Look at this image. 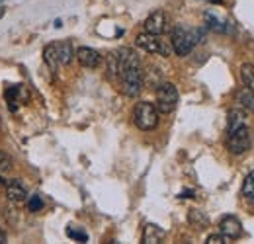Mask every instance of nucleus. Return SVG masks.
Masks as SVG:
<instances>
[{
  "instance_id": "nucleus-26",
  "label": "nucleus",
  "mask_w": 254,
  "mask_h": 244,
  "mask_svg": "<svg viewBox=\"0 0 254 244\" xmlns=\"http://www.w3.org/2000/svg\"><path fill=\"white\" fill-rule=\"evenodd\" d=\"M2 16H4V8L0 6V18H2Z\"/></svg>"
},
{
  "instance_id": "nucleus-25",
  "label": "nucleus",
  "mask_w": 254,
  "mask_h": 244,
  "mask_svg": "<svg viewBox=\"0 0 254 244\" xmlns=\"http://www.w3.org/2000/svg\"><path fill=\"white\" fill-rule=\"evenodd\" d=\"M191 193H193V191H190V189H188V191H184V193H182V195H180V197H193V195H191Z\"/></svg>"
},
{
  "instance_id": "nucleus-14",
  "label": "nucleus",
  "mask_w": 254,
  "mask_h": 244,
  "mask_svg": "<svg viewBox=\"0 0 254 244\" xmlns=\"http://www.w3.org/2000/svg\"><path fill=\"white\" fill-rule=\"evenodd\" d=\"M6 100L10 102V108L16 110V104H22V96H26V90L22 86H8L6 92H4ZM28 98V96H26Z\"/></svg>"
},
{
  "instance_id": "nucleus-28",
  "label": "nucleus",
  "mask_w": 254,
  "mask_h": 244,
  "mask_svg": "<svg viewBox=\"0 0 254 244\" xmlns=\"http://www.w3.org/2000/svg\"><path fill=\"white\" fill-rule=\"evenodd\" d=\"M211 2H217V0H211Z\"/></svg>"
},
{
  "instance_id": "nucleus-21",
  "label": "nucleus",
  "mask_w": 254,
  "mask_h": 244,
  "mask_svg": "<svg viewBox=\"0 0 254 244\" xmlns=\"http://www.w3.org/2000/svg\"><path fill=\"white\" fill-rule=\"evenodd\" d=\"M12 170V158L0 151V174H8Z\"/></svg>"
},
{
  "instance_id": "nucleus-23",
  "label": "nucleus",
  "mask_w": 254,
  "mask_h": 244,
  "mask_svg": "<svg viewBox=\"0 0 254 244\" xmlns=\"http://www.w3.org/2000/svg\"><path fill=\"white\" fill-rule=\"evenodd\" d=\"M225 243H231V241L223 235L221 231H219L217 235H209V237H207V244H225Z\"/></svg>"
},
{
  "instance_id": "nucleus-27",
  "label": "nucleus",
  "mask_w": 254,
  "mask_h": 244,
  "mask_svg": "<svg viewBox=\"0 0 254 244\" xmlns=\"http://www.w3.org/2000/svg\"><path fill=\"white\" fill-rule=\"evenodd\" d=\"M0 185H4V180H2V178H0Z\"/></svg>"
},
{
  "instance_id": "nucleus-10",
  "label": "nucleus",
  "mask_w": 254,
  "mask_h": 244,
  "mask_svg": "<svg viewBox=\"0 0 254 244\" xmlns=\"http://www.w3.org/2000/svg\"><path fill=\"white\" fill-rule=\"evenodd\" d=\"M145 31L147 33H155V35H162L166 30V16L162 10H155L147 20H145Z\"/></svg>"
},
{
  "instance_id": "nucleus-11",
  "label": "nucleus",
  "mask_w": 254,
  "mask_h": 244,
  "mask_svg": "<svg viewBox=\"0 0 254 244\" xmlns=\"http://www.w3.org/2000/svg\"><path fill=\"white\" fill-rule=\"evenodd\" d=\"M76 59H78V62L82 66H86V68H96L102 62V55L96 49H92V47H80L76 51Z\"/></svg>"
},
{
  "instance_id": "nucleus-7",
  "label": "nucleus",
  "mask_w": 254,
  "mask_h": 244,
  "mask_svg": "<svg viewBox=\"0 0 254 244\" xmlns=\"http://www.w3.org/2000/svg\"><path fill=\"white\" fill-rule=\"evenodd\" d=\"M249 147H251V133L247 125L227 131V149L233 154H243Z\"/></svg>"
},
{
  "instance_id": "nucleus-12",
  "label": "nucleus",
  "mask_w": 254,
  "mask_h": 244,
  "mask_svg": "<svg viewBox=\"0 0 254 244\" xmlns=\"http://www.w3.org/2000/svg\"><path fill=\"white\" fill-rule=\"evenodd\" d=\"M164 239V231L160 229L159 225H153V223H147L145 229H143V243L145 244H159Z\"/></svg>"
},
{
  "instance_id": "nucleus-19",
  "label": "nucleus",
  "mask_w": 254,
  "mask_h": 244,
  "mask_svg": "<svg viewBox=\"0 0 254 244\" xmlns=\"http://www.w3.org/2000/svg\"><path fill=\"white\" fill-rule=\"evenodd\" d=\"M205 22H207V28H209V30L219 31V33L227 31V26H223L221 20H219V18H215L213 14H205Z\"/></svg>"
},
{
  "instance_id": "nucleus-2",
  "label": "nucleus",
  "mask_w": 254,
  "mask_h": 244,
  "mask_svg": "<svg viewBox=\"0 0 254 244\" xmlns=\"http://www.w3.org/2000/svg\"><path fill=\"white\" fill-rule=\"evenodd\" d=\"M120 84H122V92L129 96V98H137L143 86H145V76L141 70V64H131L120 72Z\"/></svg>"
},
{
  "instance_id": "nucleus-18",
  "label": "nucleus",
  "mask_w": 254,
  "mask_h": 244,
  "mask_svg": "<svg viewBox=\"0 0 254 244\" xmlns=\"http://www.w3.org/2000/svg\"><path fill=\"white\" fill-rule=\"evenodd\" d=\"M241 80H243L245 86H249V88L254 90V64L245 62V64L241 66Z\"/></svg>"
},
{
  "instance_id": "nucleus-16",
  "label": "nucleus",
  "mask_w": 254,
  "mask_h": 244,
  "mask_svg": "<svg viewBox=\"0 0 254 244\" xmlns=\"http://www.w3.org/2000/svg\"><path fill=\"white\" fill-rule=\"evenodd\" d=\"M241 125H247V114L243 110H231L229 112V125H227V131H233Z\"/></svg>"
},
{
  "instance_id": "nucleus-13",
  "label": "nucleus",
  "mask_w": 254,
  "mask_h": 244,
  "mask_svg": "<svg viewBox=\"0 0 254 244\" xmlns=\"http://www.w3.org/2000/svg\"><path fill=\"white\" fill-rule=\"evenodd\" d=\"M235 98H237V102H239L247 112L254 114V90L253 88H249V86L239 88V90L235 92Z\"/></svg>"
},
{
  "instance_id": "nucleus-9",
  "label": "nucleus",
  "mask_w": 254,
  "mask_h": 244,
  "mask_svg": "<svg viewBox=\"0 0 254 244\" xmlns=\"http://www.w3.org/2000/svg\"><path fill=\"white\" fill-rule=\"evenodd\" d=\"M4 191H6V197H8L10 201H14V203H22V201L28 199V191H26V187L22 185L20 180H16V178L4 182Z\"/></svg>"
},
{
  "instance_id": "nucleus-29",
  "label": "nucleus",
  "mask_w": 254,
  "mask_h": 244,
  "mask_svg": "<svg viewBox=\"0 0 254 244\" xmlns=\"http://www.w3.org/2000/svg\"><path fill=\"white\" fill-rule=\"evenodd\" d=\"M0 2H4V0H0Z\"/></svg>"
},
{
  "instance_id": "nucleus-8",
  "label": "nucleus",
  "mask_w": 254,
  "mask_h": 244,
  "mask_svg": "<svg viewBox=\"0 0 254 244\" xmlns=\"http://www.w3.org/2000/svg\"><path fill=\"white\" fill-rule=\"evenodd\" d=\"M219 231L229 241H237V239H241L245 235L241 221L237 217H233V215H227V217H223L221 221H219Z\"/></svg>"
},
{
  "instance_id": "nucleus-4",
  "label": "nucleus",
  "mask_w": 254,
  "mask_h": 244,
  "mask_svg": "<svg viewBox=\"0 0 254 244\" xmlns=\"http://www.w3.org/2000/svg\"><path fill=\"white\" fill-rule=\"evenodd\" d=\"M135 45H137L139 49L151 53V55H162V57H170V53L174 51V49H172V43L164 41L160 35L147 33V31H143V33H139V35L135 37Z\"/></svg>"
},
{
  "instance_id": "nucleus-15",
  "label": "nucleus",
  "mask_w": 254,
  "mask_h": 244,
  "mask_svg": "<svg viewBox=\"0 0 254 244\" xmlns=\"http://www.w3.org/2000/svg\"><path fill=\"white\" fill-rule=\"evenodd\" d=\"M243 197L247 203L254 205V170H251L243 182Z\"/></svg>"
},
{
  "instance_id": "nucleus-24",
  "label": "nucleus",
  "mask_w": 254,
  "mask_h": 244,
  "mask_svg": "<svg viewBox=\"0 0 254 244\" xmlns=\"http://www.w3.org/2000/svg\"><path fill=\"white\" fill-rule=\"evenodd\" d=\"M2 243H6V233H4V229L0 227V244Z\"/></svg>"
},
{
  "instance_id": "nucleus-17",
  "label": "nucleus",
  "mask_w": 254,
  "mask_h": 244,
  "mask_svg": "<svg viewBox=\"0 0 254 244\" xmlns=\"http://www.w3.org/2000/svg\"><path fill=\"white\" fill-rule=\"evenodd\" d=\"M188 221H190L195 229H205L209 225L207 215L203 213V211H199V209H191L190 213H188Z\"/></svg>"
},
{
  "instance_id": "nucleus-1",
  "label": "nucleus",
  "mask_w": 254,
  "mask_h": 244,
  "mask_svg": "<svg viewBox=\"0 0 254 244\" xmlns=\"http://www.w3.org/2000/svg\"><path fill=\"white\" fill-rule=\"evenodd\" d=\"M201 41V33L197 30H191L188 26H176L170 35V43L176 55H188L191 49Z\"/></svg>"
},
{
  "instance_id": "nucleus-20",
  "label": "nucleus",
  "mask_w": 254,
  "mask_h": 244,
  "mask_svg": "<svg viewBox=\"0 0 254 244\" xmlns=\"http://www.w3.org/2000/svg\"><path fill=\"white\" fill-rule=\"evenodd\" d=\"M66 237H68V239H74V241H78V243H86V241H88V235H86L84 231H80V229H74V227H68V229H66Z\"/></svg>"
},
{
  "instance_id": "nucleus-3",
  "label": "nucleus",
  "mask_w": 254,
  "mask_h": 244,
  "mask_svg": "<svg viewBox=\"0 0 254 244\" xmlns=\"http://www.w3.org/2000/svg\"><path fill=\"white\" fill-rule=\"evenodd\" d=\"M43 57H45V62L51 66V70H57L59 64H70L74 51L70 41H57V43H49L43 49Z\"/></svg>"
},
{
  "instance_id": "nucleus-6",
  "label": "nucleus",
  "mask_w": 254,
  "mask_h": 244,
  "mask_svg": "<svg viewBox=\"0 0 254 244\" xmlns=\"http://www.w3.org/2000/svg\"><path fill=\"white\" fill-rule=\"evenodd\" d=\"M178 106V90L172 82H162L157 88V110L160 114H172Z\"/></svg>"
},
{
  "instance_id": "nucleus-22",
  "label": "nucleus",
  "mask_w": 254,
  "mask_h": 244,
  "mask_svg": "<svg viewBox=\"0 0 254 244\" xmlns=\"http://www.w3.org/2000/svg\"><path fill=\"white\" fill-rule=\"evenodd\" d=\"M41 207H43V199L35 193L30 197V201H28V209L32 211V213H37V211H41Z\"/></svg>"
},
{
  "instance_id": "nucleus-5",
  "label": "nucleus",
  "mask_w": 254,
  "mask_h": 244,
  "mask_svg": "<svg viewBox=\"0 0 254 244\" xmlns=\"http://www.w3.org/2000/svg\"><path fill=\"white\" fill-rule=\"evenodd\" d=\"M133 122L141 131H153L159 125V110L149 102H139L133 110Z\"/></svg>"
}]
</instances>
